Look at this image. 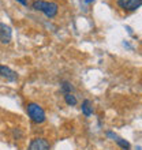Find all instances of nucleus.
Returning a JSON list of instances; mask_svg holds the SVG:
<instances>
[{
  "label": "nucleus",
  "mask_w": 142,
  "mask_h": 150,
  "mask_svg": "<svg viewBox=\"0 0 142 150\" xmlns=\"http://www.w3.org/2000/svg\"><path fill=\"white\" fill-rule=\"evenodd\" d=\"M32 8L36 11L44 12L48 18H53L58 14V4L56 3H49V1H44V0H34L32 4Z\"/></svg>",
  "instance_id": "nucleus-1"
},
{
  "label": "nucleus",
  "mask_w": 142,
  "mask_h": 150,
  "mask_svg": "<svg viewBox=\"0 0 142 150\" xmlns=\"http://www.w3.org/2000/svg\"><path fill=\"white\" fill-rule=\"evenodd\" d=\"M26 111H28L29 117L32 119V122L37 123V124H41V123L45 122V112L38 104L36 103H30L26 105Z\"/></svg>",
  "instance_id": "nucleus-2"
},
{
  "label": "nucleus",
  "mask_w": 142,
  "mask_h": 150,
  "mask_svg": "<svg viewBox=\"0 0 142 150\" xmlns=\"http://www.w3.org/2000/svg\"><path fill=\"white\" fill-rule=\"evenodd\" d=\"M118 6L124 11H135L142 6V0H118Z\"/></svg>",
  "instance_id": "nucleus-3"
},
{
  "label": "nucleus",
  "mask_w": 142,
  "mask_h": 150,
  "mask_svg": "<svg viewBox=\"0 0 142 150\" xmlns=\"http://www.w3.org/2000/svg\"><path fill=\"white\" fill-rule=\"evenodd\" d=\"M51 145L45 138H34L29 145L28 150H49Z\"/></svg>",
  "instance_id": "nucleus-4"
},
{
  "label": "nucleus",
  "mask_w": 142,
  "mask_h": 150,
  "mask_svg": "<svg viewBox=\"0 0 142 150\" xmlns=\"http://www.w3.org/2000/svg\"><path fill=\"white\" fill-rule=\"evenodd\" d=\"M11 36H12L11 28L6 23H0V42L8 44L11 41Z\"/></svg>",
  "instance_id": "nucleus-5"
},
{
  "label": "nucleus",
  "mask_w": 142,
  "mask_h": 150,
  "mask_svg": "<svg viewBox=\"0 0 142 150\" xmlns=\"http://www.w3.org/2000/svg\"><path fill=\"white\" fill-rule=\"evenodd\" d=\"M0 76H3V78L8 79V81H15L18 78V75H16L15 71H12L10 67L1 66V64H0Z\"/></svg>",
  "instance_id": "nucleus-6"
},
{
  "label": "nucleus",
  "mask_w": 142,
  "mask_h": 150,
  "mask_svg": "<svg viewBox=\"0 0 142 150\" xmlns=\"http://www.w3.org/2000/svg\"><path fill=\"white\" fill-rule=\"evenodd\" d=\"M81 109H82V113L85 115V116H90V115L93 113V105H92V103L89 100H85V101H83Z\"/></svg>",
  "instance_id": "nucleus-7"
},
{
  "label": "nucleus",
  "mask_w": 142,
  "mask_h": 150,
  "mask_svg": "<svg viewBox=\"0 0 142 150\" xmlns=\"http://www.w3.org/2000/svg\"><path fill=\"white\" fill-rule=\"evenodd\" d=\"M108 137H112V138L116 141V143H118V145L122 147V149H124V150H129V149H130V143L127 142V141H124V139H122V138H118V137H115V135L111 134V132H108Z\"/></svg>",
  "instance_id": "nucleus-8"
},
{
  "label": "nucleus",
  "mask_w": 142,
  "mask_h": 150,
  "mask_svg": "<svg viewBox=\"0 0 142 150\" xmlns=\"http://www.w3.org/2000/svg\"><path fill=\"white\" fill-rule=\"evenodd\" d=\"M64 101H66V104L70 105V107L77 105V98H75V96L72 94V93H67V94H64Z\"/></svg>",
  "instance_id": "nucleus-9"
},
{
  "label": "nucleus",
  "mask_w": 142,
  "mask_h": 150,
  "mask_svg": "<svg viewBox=\"0 0 142 150\" xmlns=\"http://www.w3.org/2000/svg\"><path fill=\"white\" fill-rule=\"evenodd\" d=\"M62 91H63L64 94H67V93H71L72 91V86H71V83H68V82H63L62 83Z\"/></svg>",
  "instance_id": "nucleus-10"
},
{
  "label": "nucleus",
  "mask_w": 142,
  "mask_h": 150,
  "mask_svg": "<svg viewBox=\"0 0 142 150\" xmlns=\"http://www.w3.org/2000/svg\"><path fill=\"white\" fill-rule=\"evenodd\" d=\"M16 1H19L22 6H28V0H16Z\"/></svg>",
  "instance_id": "nucleus-11"
}]
</instances>
